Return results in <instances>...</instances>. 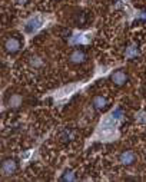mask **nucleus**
I'll list each match as a JSON object with an SVG mask.
<instances>
[{"label": "nucleus", "instance_id": "1", "mask_svg": "<svg viewBox=\"0 0 146 182\" xmlns=\"http://www.w3.org/2000/svg\"><path fill=\"white\" fill-rule=\"evenodd\" d=\"M42 23H43L42 17L34 16V17H32L30 20H27V23L24 24V30H26L27 33H33V32H36L37 29H40Z\"/></svg>", "mask_w": 146, "mask_h": 182}, {"label": "nucleus", "instance_id": "2", "mask_svg": "<svg viewBox=\"0 0 146 182\" xmlns=\"http://www.w3.org/2000/svg\"><path fill=\"white\" fill-rule=\"evenodd\" d=\"M110 79H112V82H113L115 85H118V86H123L125 83L128 82V75H126L122 69H119V70H116V72L112 73Z\"/></svg>", "mask_w": 146, "mask_h": 182}, {"label": "nucleus", "instance_id": "3", "mask_svg": "<svg viewBox=\"0 0 146 182\" xmlns=\"http://www.w3.org/2000/svg\"><path fill=\"white\" fill-rule=\"evenodd\" d=\"M16 169H17V165L13 159L3 161V164H2V174L3 175H11V174H15Z\"/></svg>", "mask_w": 146, "mask_h": 182}, {"label": "nucleus", "instance_id": "4", "mask_svg": "<svg viewBox=\"0 0 146 182\" xmlns=\"http://www.w3.org/2000/svg\"><path fill=\"white\" fill-rule=\"evenodd\" d=\"M5 47H6V52H7V53H16L17 50L20 49V40L16 37L7 39L5 43Z\"/></svg>", "mask_w": 146, "mask_h": 182}, {"label": "nucleus", "instance_id": "5", "mask_svg": "<svg viewBox=\"0 0 146 182\" xmlns=\"http://www.w3.org/2000/svg\"><path fill=\"white\" fill-rule=\"evenodd\" d=\"M119 161H120V164H123V165H132L136 161V155L132 151H125V152L120 154Z\"/></svg>", "mask_w": 146, "mask_h": 182}, {"label": "nucleus", "instance_id": "6", "mask_svg": "<svg viewBox=\"0 0 146 182\" xmlns=\"http://www.w3.org/2000/svg\"><path fill=\"white\" fill-rule=\"evenodd\" d=\"M85 60H86V55H85L83 50H75V52H72V55H70V62L72 63L79 65V63H83Z\"/></svg>", "mask_w": 146, "mask_h": 182}, {"label": "nucleus", "instance_id": "7", "mask_svg": "<svg viewBox=\"0 0 146 182\" xmlns=\"http://www.w3.org/2000/svg\"><path fill=\"white\" fill-rule=\"evenodd\" d=\"M92 105L95 106L97 110H105L108 108V100H106V98H103V96H95L92 100Z\"/></svg>", "mask_w": 146, "mask_h": 182}, {"label": "nucleus", "instance_id": "8", "mask_svg": "<svg viewBox=\"0 0 146 182\" xmlns=\"http://www.w3.org/2000/svg\"><path fill=\"white\" fill-rule=\"evenodd\" d=\"M73 89H75V85H70V86H67V88L60 89L59 92H57V95H56V98H57V99H62V98H66V96H69Z\"/></svg>", "mask_w": 146, "mask_h": 182}, {"label": "nucleus", "instance_id": "9", "mask_svg": "<svg viewBox=\"0 0 146 182\" xmlns=\"http://www.w3.org/2000/svg\"><path fill=\"white\" fill-rule=\"evenodd\" d=\"M9 103H10L9 106H13V108H16V106L22 105V98H20L19 95H13L10 99H9Z\"/></svg>", "mask_w": 146, "mask_h": 182}, {"label": "nucleus", "instance_id": "10", "mask_svg": "<svg viewBox=\"0 0 146 182\" xmlns=\"http://www.w3.org/2000/svg\"><path fill=\"white\" fill-rule=\"evenodd\" d=\"M138 53H139V50L136 49L135 46H130L128 49V52H126V56H133V55H138Z\"/></svg>", "mask_w": 146, "mask_h": 182}, {"label": "nucleus", "instance_id": "11", "mask_svg": "<svg viewBox=\"0 0 146 182\" xmlns=\"http://www.w3.org/2000/svg\"><path fill=\"white\" fill-rule=\"evenodd\" d=\"M62 179H63V181H73V179H76V177L72 172H66V175H63Z\"/></svg>", "mask_w": 146, "mask_h": 182}, {"label": "nucleus", "instance_id": "12", "mask_svg": "<svg viewBox=\"0 0 146 182\" xmlns=\"http://www.w3.org/2000/svg\"><path fill=\"white\" fill-rule=\"evenodd\" d=\"M70 138H72V132H67V131H65V132L62 133V139L63 141H70Z\"/></svg>", "mask_w": 146, "mask_h": 182}, {"label": "nucleus", "instance_id": "13", "mask_svg": "<svg viewBox=\"0 0 146 182\" xmlns=\"http://www.w3.org/2000/svg\"><path fill=\"white\" fill-rule=\"evenodd\" d=\"M136 119H138V122H145L146 121V113L145 112H141L139 115L136 116Z\"/></svg>", "mask_w": 146, "mask_h": 182}, {"label": "nucleus", "instance_id": "14", "mask_svg": "<svg viewBox=\"0 0 146 182\" xmlns=\"http://www.w3.org/2000/svg\"><path fill=\"white\" fill-rule=\"evenodd\" d=\"M120 115H122V112H120V109H116V110L113 112V113H112V118H115V119H119Z\"/></svg>", "mask_w": 146, "mask_h": 182}, {"label": "nucleus", "instance_id": "15", "mask_svg": "<svg viewBox=\"0 0 146 182\" xmlns=\"http://www.w3.org/2000/svg\"><path fill=\"white\" fill-rule=\"evenodd\" d=\"M32 59H33V57H32ZM40 63H42V60H40L39 57H34V59L32 60V65H33V66H40Z\"/></svg>", "mask_w": 146, "mask_h": 182}, {"label": "nucleus", "instance_id": "16", "mask_svg": "<svg viewBox=\"0 0 146 182\" xmlns=\"http://www.w3.org/2000/svg\"><path fill=\"white\" fill-rule=\"evenodd\" d=\"M17 3H19V5H26L27 2H29V0H16Z\"/></svg>", "mask_w": 146, "mask_h": 182}, {"label": "nucleus", "instance_id": "17", "mask_svg": "<svg viewBox=\"0 0 146 182\" xmlns=\"http://www.w3.org/2000/svg\"><path fill=\"white\" fill-rule=\"evenodd\" d=\"M29 155H30V152H26V154L23 155V158H24V159H26V158H29Z\"/></svg>", "mask_w": 146, "mask_h": 182}]
</instances>
